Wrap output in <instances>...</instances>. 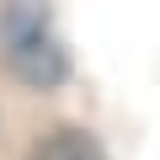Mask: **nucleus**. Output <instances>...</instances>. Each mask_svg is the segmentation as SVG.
<instances>
[{
	"instance_id": "nucleus-2",
	"label": "nucleus",
	"mask_w": 160,
	"mask_h": 160,
	"mask_svg": "<svg viewBox=\"0 0 160 160\" xmlns=\"http://www.w3.org/2000/svg\"><path fill=\"white\" fill-rule=\"evenodd\" d=\"M27 160H107V155H102V144H96L91 133L53 128V133H43V139L27 149Z\"/></svg>"
},
{
	"instance_id": "nucleus-1",
	"label": "nucleus",
	"mask_w": 160,
	"mask_h": 160,
	"mask_svg": "<svg viewBox=\"0 0 160 160\" xmlns=\"http://www.w3.org/2000/svg\"><path fill=\"white\" fill-rule=\"evenodd\" d=\"M6 59H11V69L27 86H59L64 80V53L43 32V16H32V11L11 16V48H6Z\"/></svg>"
}]
</instances>
